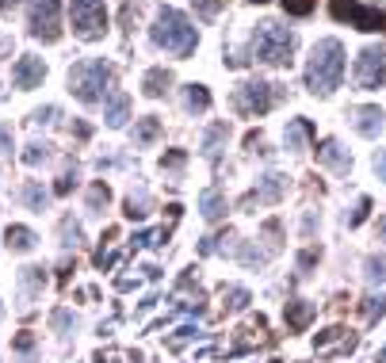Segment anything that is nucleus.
I'll use <instances>...</instances> for the list:
<instances>
[{
	"mask_svg": "<svg viewBox=\"0 0 386 363\" xmlns=\"http://www.w3.org/2000/svg\"><path fill=\"white\" fill-rule=\"evenodd\" d=\"M252 4H268V0H252Z\"/></svg>",
	"mask_w": 386,
	"mask_h": 363,
	"instance_id": "nucleus-45",
	"label": "nucleus"
},
{
	"mask_svg": "<svg viewBox=\"0 0 386 363\" xmlns=\"http://www.w3.org/2000/svg\"><path fill=\"white\" fill-rule=\"evenodd\" d=\"M103 119H108V126H122V123H127V119H130V96L127 92H111L108 96V115H103Z\"/></svg>",
	"mask_w": 386,
	"mask_h": 363,
	"instance_id": "nucleus-16",
	"label": "nucleus"
},
{
	"mask_svg": "<svg viewBox=\"0 0 386 363\" xmlns=\"http://www.w3.org/2000/svg\"><path fill=\"white\" fill-rule=\"evenodd\" d=\"M4 245L12 249V253H31V249H35V233H31L27 225H8Z\"/></svg>",
	"mask_w": 386,
	"mask_h": 363,
	"instance_id": "nucleus-15",
	"label": "nucleus"
},
{
	"mask_svg": "<svg viewBox=\"0 0 386 363\" xmlns=\"http://www.w3.org/2000/svg\"><path fill=\"white\" fill-rule=\"evenodd\" d=\"M375 172H379V180H386V149L375 153Z\"/></svg>",
	"mask_w": 386,
	"mask_h": 363,
	"instance_id": "nucleus-36",
	"label": "nucleus"
},
{
	"mask_svg": "<svg viewBox=\"0 0 386 363\" xmlns=\"http://www.w3.org/2000/svg\"><path fill=\"white\" fill-rule=\"evenodd\" d=\"M0 153H12V126H0Z\"/></svg>",
	"mask_w": 386,
	"mask_h": 363,
	"instance_id": "nucleus-35",
	"label": "nucleus"
},
{
	"mask_svg": "<svg viewBox=\"0 0 386 363\" xmlns=\"http://www.w3.org/2000/svg\"><path fill=\"white\" fill-rule=\"evenodd\" d=\"M57 115L54 108H43V111H35V123H50V119Z\"/></svg>",
	"mask_w": 386,
	"mask_h": 363,
	"instance_id": "nucleus-37",
	"label": "nucleus"
},
{
	"mask_svg": "<svg viewBox=\"0 0 386 363\" xmlns=\"http://www.w3.org/2000/svg\"><path fill=\"white\" fill-rule=\"evenodd\" d=\"M245 302H249V290L245 287H234L226 295V310H245Z\"/></svg>",
	"mask_w": 386,
	"mask_h": 363,
	"instance_id": "nucleus-30",
	"label": "nucleus"
},
{
	"mask_svg": "<svg viewBox=\"0 0 386 363\" xmlns=\"http://www.w3.org/2000/svg\"><path fill=\"white\" fill-rule=\"evenodd\" d=\"M43 77H46V66H43V58H20L15 61V69H12V80H15V88H23V92H31V88H38L43 84Z\"/></svg>",
	"mask_w": 386,
	"mask_h": 363,
	"instance_id": "nucleus-10",
	"label": "nucleus"
},
{
	"mask_svg": "<svg viewBox=\"0 0 386 363\" xmlns=\"http://www.w3.org/2000/svg\"><path fill=\"white\" fill-rule=\"evenodd\" d=\"M157 134H161V119L157 115L138 119V126H134V142L138 145H153V142H157Z\"/></svg>",
	"mask_w": 386,
	"mask_h": 363,
	"instance_id": "nucleus-19",
	"label": "nucleus"
},
{
	"mask_svg": "<svg viewBox=\"0 0 386 363\" xmlns=\"http://www.w3.org/2000/svg\"><path fill=\"white\" fill-rule=\"evenodd\" d=\"M329 12H333V20H348L352 27H359V31H383L386 27V15L379 8H367V4H359V0H333Z\"/></svg>",
	"mask_w": 386,
	"mask_h": 363,
	"instance_id": "nucleus-8",
	"label": "nucleus"
},
{
	"mask_svg": "<svg viewBox=\"0 0 386 363\" xmlns=\"http://www.w3.org/2000/svg\"><path fill=\"white\" fill-rule=\"evenodd\" d=\"M108 199H111V188L108 184H92V191H88V207H92V211H100V207H108Z\"/></svg>",
	"mask_w": 386,
	"mask_h": 363,
	"instance_id": "nucleus-26",
	"label": "nucleus"
},
{
	"mask_svg": "<svg viewBox=\"0 0 386 363\" xmlns=\"http://www.w3.org/2000/svg\"><path fill=\"white\" fill-rule=\"evenodd\" d=\"M195 8H199L203 15H218L222 8H226V0H195Z\"/></svg>",
	"mask_w": 386,
	"mask_h": 363,
	"instance_id": "nucleus-32",
	"label": "nucleus"
},
{
	"mask_svg": "<svg viewBox=\"0 0 386 363\" xmlns=\"http://www.w3.org/2000/svg\"><path fill=\"white\" fill-rule=\"evenodd\" d=\"M31 344H35V336H31V333H20V336H15V348H31Z\"/></svg>",
	"mask_w": 386,
	"mask_h": 363,
	"instance_id": "nucleus-38",
	"label": "nucleus"
},
{
	"mask_svg": "<svg viewBox=\"0 0 386 363\" xmlns=\"http://www.w3.org/2000/svg\"><path fill=\"white\" fill-rule=\"evenodd\" d=\"M0 54H8V43H0Z\"/></svg>",
	"mask_w": 386,
	"mask_h": 363,
	"instance_id": "nucleus-44",
	"label": "nucleus"
},
{
	"mask_svg": "<svg viewBox=\"0 0 386 363\" xmlns=\"http://www.w3.org/2000/svg\"><path fill=\"white\" fill-rule=\"evenodd\" d=\"M73 31L80 38H103V31H108L103 0H73Z\"/></svg>",
	"mask_w": 386,
	"mask_h": 363,
	"instance_id": "nucleus-6",
	"label": "nucleus"
},
{
	"mask_svg": "<svg viewBox=\"0 0 386 363\" xmlns=\"http://www.w3.org/2000/svg\"><path fill=\"white\" fill-rule=\"evenodd\" d=\"M364 276L371 279V283H386V256H367V264H364Z\"/></svg>",
	"mask_w": 386,
	"mask_h": 363,
	"instance_id": "nucleus-23",
	"label": "nucleus"
},
{
	"mask_svg": "<svg viewBox=\"0 0 386 363\" xmlns=\"http://www.w3.org/2000/svg\"><path fill=\"white\" fill-rule=\"evenodd\" d=\"M383 313H386V295H371V298H364V318H367V321L383 318Z\"/></svg>",
	"mask_w": 386,
	"mask_h": 363,
	"instance_id": "nucleus-27",
	"label": "nucleus"
},
{
	"mask_svg": "<svg viewBox=\"0 0 386 363\" xmlns=\"http://www.w3.org/2000/svg\"><path fill=\"white\" fill-rule=\"evenodd\" d=\"M23 203H27L31 211H43V207H46V191L38 188V184H23Z\"/></svg>",
	"mask_w": 386,
	"mask_h": 363,
	"instance_id": "nucleus-24",
	"label": "nucleus"
},
{
	"mask_svg": "<svg viewBox=\"0 0 386 363\" xmlns=\"http://www.w3.org/2000/svg\"><path fill=\"white\" fill-rule=\"evenodd\" d=\"M356 84L367 88V92L386 84V50L367 46V50L359 54V58H356Z\"/></svg>",
	"mask_w": 386,
	"mask_h": 363,
	"instance_id": "nucleus-9",
	"label": "nucleus"
},
{
	"mask_svg": "<svg viewBox=\"0 0 386 363\" xmlns=\"http://www.w3.org/2000/svg\"><path fill=\"white\" fill-rule=\"evenodd\" d=\"M122 214L134 218V222H138V218H145V214H150V199H145V195H130L127 199V211H122Z\"/></svg>",
	"mask_w": 386,
	"mask_h": 363,
	"instance_id": "nucleus-25",
	"label": "nucleus"
},
{
	"mask_svg": "<svg viewBox=\"0 0 386 363\" xmlns=\"http://www.w3.org/2000/svg\"><path fill=\"white\" fill-rule=\"evenodd\" d=\"M229 138V123H215L207 131V138H203V153H207V157H218L222 153V142Z\"/></svg>",
	"mask_w": 386,
	"mask_h": 363,
	"instance_id": "nucleus-20",
	"label": "nucleus"
},
{
	"mask_svg": "<svg viewBox=\"0 0 386 363\" xmlns=\"http://www.w3.org/2000/svg\"><path fill=\"white\" fill-rule=\"evenodd\" d=\"M379 233H383V237H386V218H383V222H379Z\"/></svg>",
	"mask_w": 386,
	"mask_h": 363,
	"instance_id": "nucleus-42",
	"label": "nucleus"
},
{
	"mask_svg": "<svg viewBox=\"0 0 386 363\" xmlns=\"http://www.w3.org/2000/svg\"><path fill=\"white\" fill-rule=\"evenodd\" d=\"M108 84H111V66L103 58H88V61H80V66L69 69V92L77 96L80 103L103 100Z\"/></svg>",
	"mask_w": 386,
	"mask_h": 363,
	"instance_id": "nucleus-4",
	"label": "nucleus"
},
{
	"mask_svg": "<svg viewBox=\"0 0 386 363\" xmlns=\"http://www.w3.org/2000/svg\"><path fill=\"white\" fill-rule=\"evenodd\" d=\"M257 142H260V134H257V131H249V134H245V149H252Z\"/></svg>",
	"mask_w": 386,
	"mask_h": 363,
	"instance_id": "nucleus-40",
	"label": "nucleus"
},
{
	"mask_svg": "<svg viewBox=\"0 0 386 363\" xmlns=\"http://www.w3.org/2000/svg\"><path fill=\"white\" fill-rule=\"evenodd\" d=\"M367 211H371V199H359V207H356V214H352V222L348 225H359V222H364V218H367Z\"/></svg>",
	"mask_w": 386,
	"mask_h": 363,
	"instance_id": "nucleus-34",
	"label": "nucleus"
},
{
	"mask_svg": "<svg viewBox=\"0 0 386 363\" xmlns=\"http://www.w3.org/2000/svg\"><path fill=\"white\" fill-rule=\"evenodd\" d=\"M283 191V176H264V188L257 191V203H276Z\"/></svg>",
	"mask_w": 386,
	"mask_h": 363,
	"instance_id": "nucleus-22",
	"label": "nucleus"
},
{
	"mask_svg": "<svg viewBox=\"0 0 386 363\" xmlns=\"http://www.w3.org/2000/svg\"><path fill=\"white\" fill-rule=\"evenodd\" d=\"M150 38L157 46H165L169 54H176V58H187V54L195 50V43H199L192 20H187L184 12H176V8H161L157 23L150 27Z\"/></svg>",
	"mask_w": 386,
	"mask_h": 363,
	"instance_id": "nucleus-2",
	"label": "nucleus"
},
{
	"mask_svg": "<svg viewBox=\"0 0 386 363\" xmlns=\"http://www.w3.org/2000/svg\"><path fill=\"white\" fill-rule=\"evenodd\" d=\"M50 157V145L46 142H31L27 149H23V161H27V165H38V161H46Z\"/></svg>",
	"mask_w": 386,
	"mask_h": 363,
	"instance_id": "nucleus-28",
	"label": "nucleus"
},
{
	"mask_svg": "<svg viewBox=\"0 0 386 363\" xmlns=\"http://www.w3.org/2000/svg\"><path fill=\"white\" fill-rule=\"evenodd\" d=\"M169 88H172V73H169V69H150V73L142 77V92L150 96V100H161Z\"/></svg>",
	"mask_w": 386,
	"mask_h": 363,
	"instance_id": "nucleus-14",
	"label": "nucleus"
},
{
	"mask_svg": "<svg viewBox=\"0 0 386 363\" xmlns=\"http://www.w3.org/2000/svg\"><path fill=\"white\" fill-rule=\"evenodd\" d=\"M184 103H187V111H207V108H210L207 84H187V88H184Z\"/></svg>",
	"mask_w": 386,
	"mask_h": 363,
	"instance_id": "nucleus-21",
	"label": "nucleus"
},
{
	"mask_svg": "<svg viewBox=\"0 0 386 363\" xmlns=\"http://www.w3.org/2000/svg\"><path fill=\"white\" fill-rule=\"evenodd\" d=\"M165 165H172V168H176V165H184V153H180V149H172L169 157H165Z\"/></svg>",
	"mask_w": 386,
	"mask_h": 363,
	"instance_id": "nucleus-39",
	"label": "nucleus"
},
{
	"mask_svg": "<svg viewBox=\"0 0 386 363\" xmlns=\"http://www.w3.org/2000/svg\"><path fill=\"white\" fill-rule=\"evenodd\" d=\"M314 264H317V249H306V253L299 256V272H302V276H306V272L314 268Z\"/></svg>",
	"mask_w": 386,
	"mask_h": 363,
	"instance_id": "nucleus-33",
	"label": "nucleus"
},
{
	"mask_svg": "<svg viewBox=\"0 0 386 363\" xmlns=\"http://www.w3.org/2000/svg\"><path fill=\"white\" fill-rule=\"evenodd\" d=\"M283 12L287 15H310L314 12V0H283Z\"/></svg>",
	"mask_w": 386,
	"mask_h": 363,
	"instance_id": "nucleus-29",
	"label": "nucleus"
},
{
	"mask_svg": "<svg viewBox=\"0 0 386 363\" xmlns=\"http://www.w3.org/2000/svg\"><path fill=\"white\" fill-rule=\"evenodd\" d=\"M344 77V46L336 38H322L310 50V66H306V84L314 96H329L341 88Z\"/></svg>",
	"mask_w": 386,
	"mask_h": 363,
	"instance_id": "nucleus-1",
	"label": "nucleus"
},
{
	"mask_svg": "<svg viewBox=\"0 0 386 363\" xmlns=\"http://www.w3.org/2000/svg\"><path fill=\"white\" fill-rule=\"evenodd\" d=\"M379 363H386V348H383V352H379Z\"/></svg>",
	"mask_w": 386,
	"mask_h": 363,
	"instance_id": "nucleus-43",
	"label": "nucleus"
},
{
	"mask_svg": "<svg viewBox=\"0 0 386 363\" xmlns=\"http://www.w3.org/2000/svg\"><path fill=\"white\" fill-rule=\"evenodd\" d=\"M199 211H203V218H207V222H218V218L226 214V199H222L218 188H207V191H203Z\"/></svg>",
	"mask_w": 386,
	"mask_h": 363,
	"instance_id": "nucleus-17",
	"label": "nucleus"
},
{
	"mask_svg": "<svg viewBox=\"0 0 386 363\" xmlns=\"http://www.w3.org/2000/svg\"><path fill=\"white\" fill-rule=\"evenodd\" d=\"M73 188H77V168H73V172H62V176H57V184H54L57 195H69Z\"/></svg>",
	"mask_w": 386,
	"mask_h": 363,
	"instance_id": "nucleus-31",
	"label": "nucleus"
},
{
	"mask_svg": "<svg viewBox=\"0 0 386 363\" xmlns=\"http://www.w3.org/2000/svg\"><path fill=\"white\" fill-rule=\"evenodd\" d=\"M252 54H257V61H264V66H291L294 61V35L268 20V23H260L257 35H252Z\"/></svg>",
	"mask_w": 386,
	"mask_h": 363,
	"instance_id": "nucleus-3",
	"label": "nucleus"
},
{
	"mask_svg": "<svg viewBox=\"0 0 386 363\" xmlns=\"http://www.w3.org/2000/svg\"><path fill=\"white\" fill-rule=\"evenodd\" d=\"M15 4H20V0H0V12H12Z\"/></svg>",
	"mask_w": 386,
	"mask_h": 363,
	"instance_id": "nucleus-41",
	"label": "nucleus"
},
{
	"mask_svg": "<svg viewBox=\"0 0 386 363\" xmlns=\"http://www.w3.org/2000/svg\"><path fill=\"white\" fill-rule=\"evenodd\" d=\"M317 161H322V165H329V168H336V172H344V168L352 165L348 149H344L336 138H325L322 145H317Z\"/></svg>",
	"mask_w": 386,
	"mask_h": 363,
	"instance_id": "nucleus-12",
	"label": "nucleus"
},
{
	"mask_svg": "<svg viewBox=\"0 0 386 363\" xmlns=\"http://www.w3.org/2000/svg\"><path fill=\"white\" fill-rule=\"evenodd\" d=\"M272 103H276V84H268V80H245L234 92V108L241 115H264Z\"/></svg>",
	"mask_w": 386,
	"mask_h": 363,
	"instance_id": "nucleus-7",
	"label": "nucleus"
},
{
	"mask_svg": "<svg viewBox=\"0 0 386 363\" xmlns=\"http://www.w3.org/2000/svg\"><path fill=\"white\" fill-rule=\"evenodd\" d=\"M314 313H317L314 302H306V298H294V302H287V325H291L294 333H302V329L314 321Z\"/></svg>",
	"mask_w": 386,
	"mask_h": 363,
	"instance_id": "nucleus-13",
	"label": "nucleus"
},
{
	"mask_svg": "<svg viewBox=\"0 0 386 363\" xmlns=\"http://www.w3.org/2000/svg\"><path fill=\"white\" fill-rule=\"evenodd\" d=\"M383 108H375V103H367V108H356L352 111V123H356V131L364 134V138H379L383 131Z\"/></svg>",
	"mask_w": 386,
	"mask_h": 363,
	"instance_id": "nucleus-11",
	"label": "nucleus"
},
{
	"mask_svg": "<svg viewBox=\"0 0 386 363\" xmlns=\"http://www.w3.org/2000/svg\"><path fill=\"white\" fill-rule=\"evenodd\" d=\"M27 27L43 43H57L62 38V0H31Z\"/></svg>",
	"mask_w": 386,
	"mask_h": 363,
	"instance_id": "nucleus-5",
	"label": "nucleus"
},
{
	"mask_svg": "<svg viewBox=\"0 0 386 363\" xmlns=\"http://www.w3.org/2000/svg\"><path fill=\"white\" fill-rule=\"evenodd\" d=\"M306 138H314V123H310V119H294V123H287V149H302Z\"/></svg>",
	"mask_w": 386,
	"mask_h": 363,
	"instance_id": "nucleus-18",
	"label": "nucleus"
}]
</instances>
